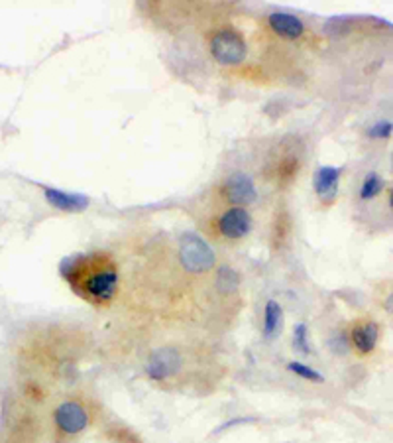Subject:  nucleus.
I'll use <instances>...</instances> for the list:
<instances>
[{
    "label": "nucleus",
    "instance_id": "obj_1",
    "mask_svg": "<svg viewBox=\"0 0 393 443\" xmlns=\"http://www.w3.org/2000/svg\"><path fill=\"white\" fill-rule=\"evenodd\" d=\"M69 284L93 304H109L118 291V266L109 254H95L71 264Z\"/></svg>",
    "mask_w": 393,
    "mask_h": 443
},
{
    "label": "nucleus",
    "instance_id": "obj_2",
    "mask_svg": "<svg viewBox=\"0 0 393 443\" xmlns=\"http://www.w3.org/2000/svg\"><path fill=\"white\" fill-rule=\"evenodd\" d=\"M179 262L189 274H204L217 262L215 250L195 233H185L179 243Z\"/></svg>",
    "mask_w": 393,
    "mask_h": 443
},
{
    "label": "nucleus",
    "instance_id": "obj_3",
    "mask_svg": "<svg viewBox=\"0 0 393 443\" xmlns=\"http://www.w3.org/2000/svg\"><path fill=\"white\" fill-rule=\"evenodd\" d=\"M211 54L220 65H240L248 56V45L240 32L224 28L211 38Z\"/></svg>",
    "mask_w": 393,
    "mask_h": 443
},
{
    "label": "nucleus",
    "instance_id": "obj_4",
    "mask_svg": "<svg viewBox=\"0 0 393 443\" xmlns=\"http://www.w3.org/2000/svg\"><path fill=\"white\" fill-rule=\"evenodd\" d=\"M54 424L59 433H63L67 437H75L89 428L91 414L83 402L65 400L54 410Z\"/></svg>",
    "mask_w": 393,
    "mask_h": 443
},
{
    "label": "nucleus",
    "instance_id": "obj_5",
    "mask_svg": "<svg viewBox=\"0 0 393 443\" xmlns=\"http://www.w3.org/2000/svg\"><path fill=\"white\" fill-rule=\"evenodd\" d=\"M183 367V357L176 347H160L149 355L146 362V374L153 382H163L173 378Z\"/></svg>",
    "mask_w": 393,
    "mask_h": 443
},
{
    "label": "nucleus",
    "instance_id": "obj_6",
    "mask_svg": "<svg viewBox=\"0 0 393 443\" xmlns=\"http://www.w3.org/2000/svg\"><path fill=\"white\" fill-rule=\"evenodd\" d=\"M220 194L222 197L236 205V207H246L250 203L256 201V183L252 180V176H248L246 172H234L232 176H229L222 187H220Z\"/></svg>",
    "mask_w": 393,
    "mask_h": 443
},
{
    "label": "nucleus",
    "instance_id": "obj_7",
    "mask_svg": "<svg viewBox=\"0 0 393 443\" xmlns=\"http://www.w3.org/2000/svg\"><path fill=\"white\" fill-rule=\"evenodd\" d=\"M252 229V217L244 207L226 209L217 219V233L226 240H240Z\"/></svg>",
    "mask_w": 393,
    "mask_h": 443
},
{
    "label": "nucleus",
    "instance_id": "obj_8",
    "mask_svg": "<svg viewBox=\"0 0 393 443\" xmlns=\"http://www.w3.org/2000/svg\"><path fill=\"white\" fill-rule=\"evenodd\" d=\"M350 343L358 355H372L380 343V325L374 319H362L350 329Z\"/></svg>",
    "mask_w": 393,
    "mask_h": 443
},
{
    "label": "nucleus",
    "instance_id": "obj_9",
    "mask_svg": "<svg viewBox=\"0 0 393 443\" xmlns=\"http://www.w3.org/2000/svg\"><path fill=\"white\" fill-rule=\"evenodd\" d=\"M43 195H45V201L52 207L65 211V213H79V211H85L89 207V197L83 194H67V192H61V189L47 187L43 192Z\"/></svg>",
    "mask_w": 393,
    "mask_h": 443
},
{
    "label": "nucleus",
    "instance_id": "obj_10",
    "mask_svg": "<svg viewBox=\"0 0 393 443\" xmlns=\"http://www.w3.org/2000/svg\"><path fill=\"white\" fill-rule=\"evenodd\" d=\"M339 181H340L339 167L323 166L315 172L312 185H315V192H317V195H319L323 201H332V199H334V195H337V189H339Z\"/></svg>",
    "mask_w": 393,
    "mask_h": 443
},
{
    "label": "nucleus",
    "instance_id": "obj_11",
    "mask_svg": "<svg viewBox=\"0 0 393 443\" xmlns=\"http://www.w3.org/2000/svg\"><path fill=\"white\" fill-rule=\"evenodd\" d=\"M270 26L277 36L287 38V40H297L305 32L303 22L299 20L297 16L289 14V12H273V14H270Z\"/></svg>",
    "mask_w": 393,
    "mask_h": 443
},
{
    "label": "nucleus",
    "instance_id": "obj_12",
    "mask_svg": "<svg viewBox=\"0 0 393 443\" xmlns=\"http://www.w3.org/2000/svg\"><path fill=\"white\" fill-rule=\"evenodd\" d=\"M284 331V307L275 300H268L264 307V337L268 341L277 339Z\"/></svg>",
    "mask_w": 393,
    "mask_h": 443
},
{
    "label": "nucleus",
    "instance_id": "obj_13",
    "mask_svg": "<svg viewBox=\"0 0 393 443\" xmlns=\"http://www.w3.org/2000/svg\"><path fill=\"white\" fill-rule=\"evenodd\" d=\"M238 286H240L238 272L231 266H222L217 274V290L220 293H224V296H229V293H234L238 290Z\"/></svg>",
    "mask_w": 393,
    "mask_h": 443
},
{
    "label": "nucleus",
    "instance_id": "obj_14",
    "mask_svg": "<svg viewBox=\"0 0 393 443\" xmlns=\"http://www.w3.org/2000/svg\"><path fill=\"white\" fill-rule=\"evenodd\" d=\"M287 371L293 373L295 376H299V378H303V380L315 382V384L325 382V376H323V374L319 373V371H315L309 364H305V362H299V360H289V362H287Z\"/></svg>",
    "mask_w": 393,
    "mask_h": 443
},
{
    "label": "nucleus",
    "instance_id": "obj_15",
    "mask_svg": "<svg viewBox=\"0 0 393 443\" xmlns=\"http://www.w3.org/2000/svg\"><path fill=\"white\" fill-rule=\"evenodd\" d=\"M381 189H383V181H381V178L378 176V174H368L366 180H364V183H362V189H360V199H364V201H368V199H372V197H376V195L380 194Z\"/></svg>",
    "mask_w": 393,
    "mask_h": 443
},
{
    "label": "nucleus",
    "instance_id": "obj_16",
    "mask_svg": "<svg viewBox=\"0 0 393 443\" xmlns=\"http://www.w3.org/2000/svg\"><path fill=\"white\" fill-rule=\"evenodd\" d=\"M293 347L297 349L299 353L307 355L311 353V345H309V329L305 323H297L293 329Z\"/></svg>",
    "mask_w": 393,
    "mask_h": 443
},
{
    "label": "nucleus",
    "instance_id": "obj_17",
    "mask_svg": "<svg viewBox=\"0 0 393 443\" xmlns=\"http://www.w3.org/2000/svg\"><path fill=\"white\" fill-rule=\"evenodd\" d=\"M368 134L372 136V138H390V134H392V123L390 121H381L378 125H374L370 130H368Z\"/></svg>",
    "mask_w": 393,
    "mask_h": 443
}]
</instances>
